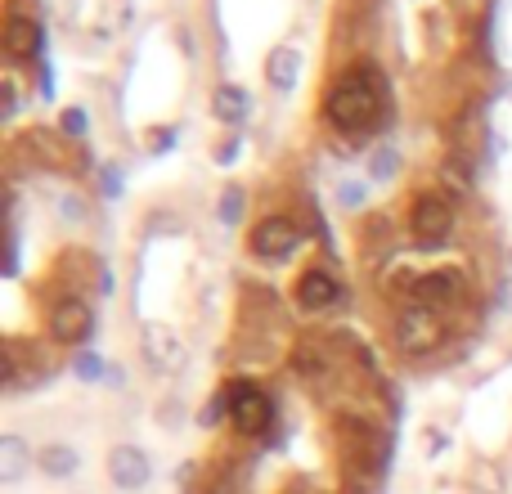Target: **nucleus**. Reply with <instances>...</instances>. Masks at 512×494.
<instances>
[{
  "label": "nucleus",
  "mask_w": 512,
  "mask_h": 494,
  "mask_svg": "<svg viewBox=\"0 0 512 494\" xmlns=\"http://www.w3.org/2000/svg\"><path fill=\"white\" fill-rule=\"evenodd\" d=\"M81 450L72 441H45L41 450H36V472H41L45 481H54V486H63V481H77L81 477Z\"/></svg>",
  "instance_id": "10"
},
{
  "label": "nucleus",
  "mask_w": 512,
  "mask_h": 494,
  "mask_svg": "<svg viewBox=\"0 0 512 494\" xmlns=\"http://www.w3.org/2000/svg\"><path fill=\"white\" fill-rule=\"evenodd\" d=\"M50 337L59 346H86L90 337H95V310H90V301H81V297H63V301H54V310H50Z\"/></svg>",
  "instance_id": "6"
},
{
  "label": "nucleus",
  "mask_w": 512,
  "mask_h": 494,
  "mask_svg": "<svg viewBox=\"0 0 512 494\" xmlns=\"http://www.w3.org/2000/svg\"><path fill=\"white\" fill-rule=\"evenodd\" d=\"M5 54L14 63H27L41 54V27H36L27 14H18V9L5 18Z\"/></svg>",
  "instance_id": "13"
},
{
  "label": "nucleus",
  "mask_w": 512,
  "mask_h": 494,
  "mask_svg": "<svg viewBox=\"0 0 512 494\" xmlns=\"http://www.w3.org/2000/svg\"><path fill=\"white\" fill-rule=\"evenodd\" d=\"M441 342H445V319L436 315L432 306H414V301H409L396 315V351L400 355L423 360V355H432Z\"/></svg>",
  "instance_id": "2"
},
{
  "label": "nucleus",
  "mask_w": 512,
  "mask_h": 494,
  "mask_svg": "<svg viewBox=\"0 0 512 494\" xmlns=\"http://www.w3.org/2000/svg\"><path fill=\"white\" fill-rule=\"evenodd\" d=\"M337 203H342L346 212H360V207L369 203V185H364V180H342V189H337Z\"/></svg>",
  "instance_id": "21"
},
{
  "label": "nucleus",
  "mask_w": 512,
  "mask_h": 494,
  "mask_svg": "<svg viewBox=\"0 0 512 494\" xmlns=\"http://www.w3.org/2000/svg\"><path fill=\"white\" fill-rule=\"evenodd\" d=\"M117 189H122V171H104V194L117 198Z\"/></svg>",
  "instance_id": "26"
},
{
  "label": "nucleus",
  "mask_w": 512,
  "mask_h": 494,
  "mask_svg": "<svg viewBox=\"0 0 512 494\" xmlns=\"http://www.w3.org/2000/svg\"><path fill=\"white\" fill-rule=\"evenodd\" d=\"M463 292V274L459 270H427L414 279V288H409V301L414 306H450L454 297Z\"/></svg>",
  "instance_id": "11"
},
{
  "label": "nucleus",
  "mask_w": 512,
  "mask_h": 494,
  "mask_svg": "<svg viewBox=\"0 0 512 494\" xmlns=\"http://www.w3.org/2000/svg\"><path fill=\"white\" fill-rule=\"evenodd\" d=\"M54 216H59L63 225H86V221H90V207H86V198L68 189V194L54 198Z\"/></svg>",
  "instance_id": "18"
},
{
  "label": "nucleus",
  "mask_w": 512,
  "mask_h": 494,
  "mask_svg": "<svg viewBox=\"0 0 512 494\" xmlns=\"http://www.w3.org/2000/svg\"><path fill=\"white\" fill-rule=\"evenodd\" d=\"M36 468V450L27 445V436L18 432H0V486H23L27 472Z\"/></svg>",
  "instance_id": "12"
},
{
  "label": "nucleus",
  "mask_w": 512,
  "mask_h": 494,
  "mask_svg": "<svg viewBox=\"0 0 512 494\" xmlns=\"http://www.w3.org/2000/svg\"><path fill=\"white\" fill-rule=\"evenodd\" d=\"M203 494H239V477H234V468H221L212 481H207Z\"/></svg>",
  "instance_id": "23"
},
{
  "label": "nucleus",
  "mask_w": 512,
  "mask_h": 494,
  "mask_svg": "<svg viewBox=\"0 0 512 494\" xmlns=\"http://www.w3.org/2000/svg\"><path fill=\"white\" fill-rule=\"evenodd\" d=\"M230 423H234V432L239 436H248V441H256V436H265L274 427V400L265 396L256 382H248V378H234L230 387Z\"/></svg>",
  "instance_id": "3"
},
{
  "label": "nucleus",
  "mask_w": 512,
  "mask_h": 494,
  "mask_svg": "<svg viewBox=\"0 0 512 494\" xmlns=\"http://www.w3.org/2000/svg\"><path fill=\"white\" fill-rule=\"evenodd\" d=\"M77 494H90V490H77Z\"/></svg>",
  "instance_id": "30"
},
{
  "label": "nucleus",
  "mask_w": 512,
  "mask_h": 494,
  "mask_svg": "<svg viewBox=\"0 0 512 494\" xmlns=\"http://www.w3.org/2000/svg\"><path fill=\"white\" fill-rule=\"evenodd\" d=\"M104 472H108V486L122 494H140L153 486V459H149V450H140L135 441H117L113 450L104 454Z\"/></svg>",
  "instance_id": "4"
},
{
  "label": "nucleus",
  "mask_w": 512,
  "mask_h": 494,
  "mask_svg": "<svg viewBox=\"0 0 512 494\" xmlns=\"http://www.w3.org/2000/svg\"><path fill=\"white\" fill-rule=\"evenodd\" d=\"M18 104H23V99H18V81L5 77V122H14L18 117Z\"/></svg>",
  "instance_id": "25"
},
{
  "label": "nucleus",
  "mask_w": 512,
  "mask_h": 494,
  "mask_svg": "<svg viewBox=\"0 0 512 494\" xmlns=\"http://www.w3.org/2000/svg\"><path fill=\"white\" fill-rule=\"evenodd\" d=\"M86 131H90V113L81 104H68V108H59V135L63 140H86Z\"/></svg>",
  "instance_id": "17"
},
{
  "label": "nucleus",
  "mask_w": 512,
  "mask_h": 494,
  "mask_svg": "<svg viewBox=\"0 0 512 494\" xmlns=\"http://www.w3.org/2000/svg\"><path fill=\"white\" fill-rule=\"evenodd\" d=\"M108 387H126V373H122V364H108Z\"/></svg>",
  "instance_id": "27"
},
{
  "label": "nucleus",
  "mask_w": 512,
  "mask_h": 494,
  "mask_svg": "<svg viewBox=\"0 0 512 494\" xmlns=\"http://www.w3.org/2000/svg\"><path fill=\"white\" fill-rule=\"evenodd\" d=\"M140 351H144V364H149L153 373H180L189 360L185 342H180V333L171 324H144L140 328Z\"/></svg>",
  "instance_id": "7"
},
{
  "label": "nucleus",
  "mask_w": 512,
  "mask_h": 494,
  "mask_svg": "<svg viewBox=\"0 0 512 494\" xmlns=\"http://www.w3.org/2000/svg\"><path fill=\"white\" fill-rule=\"evenodd\" d=\"M292 301H297L306 315H324V310L342 306V283H337L333 270L315 265V270H306L297 279V288H292Z\"/></svg>",
  "instance_id": "9"
},
{
  "label": "nucleus",
  "mask_w": 512,
  "mask_h": 494,
  "mask_svg": "<svg viewBox=\"0 0 512 494\" xmlns=\"http://www.w3.org/2000/svg\"><path fill=\"white\" fill-rule=\"evenodd\" d=\"M265 81H270L279 95L297 90V81H301V50L297 45H274V50L265 54Z\"/></svg>",
  "instance_id": "14"
},
{
  "label": "nucleus",
  "mask_w": 512,
  "mask_h": 494,
  "mask_svg": "<svg viewBox=\"0 0 512 494\" xmlns=\"http://www.w3.org/2000/svg\"><path fill=\"white\" fill-rule=\"evenodd\" d=\"M108 364H113V360H104V355H95V351H77V355H72V373H77V382H104L108 378Z\"/></svg>",
  "instance_id": "16"
},
{
  "label": "nucleus",
  "mask_w": 512,
  "mask_h": 494,
  "mask_svg": "<svg viewBox=\"0 0 512 494\" xmlns=\"http://www.w3.org/2000/svg\"><path fill=\"white\" fill-rule=\"evenodd\" d=\"M212 113H216V122H225V126H243L252 113L248 90H243L239 81H221V86L212 90Z\"/></svg>",
  "instance_id": "15"
},
{
  "label": "nucleus",
  "mask_w": 512,
  "mask_h": 494,
  "mask_svg": "<svg viewBox=\"0 0 512 494\" xmlns=\"http://www.w3.org/2000/svg\"><path fill=\"white\" fill-rule=\"evenodd\" d=\"M504 490H508V481L495 463H477L472 468V494H504Z\"/></svg>",
  "instance_id": "19"
},
{
  "label": "nucleus",
  "mask_w": 512,
  "mask_h": 494,
  "mask_svg": "<svg viewBox=\"0 0 512 494\" xmlns=\"http://www.w3.org/2000/svg\"><path fill=\"white\" fill-rule=\"evenodd\" d=\"M445 450V436L441 432H427V454H441Z\"/></svg>",
  "instance_id": "28"
},
{
  "label": "nucleus",
  "mask_w": 512,
  "mask_h": 494,
  "mask_svg": "<svg viewBox=\"0 0 512 494\" xmlns=\"http://www.w3.org/2000/svg\"><path fill=\"white\" fill-rule=\"evenodd\" d=\"M239 207H243V189H225V207H221V221H239Z\"/></svg>",
  "instance_id": "24"
},
{
  "label": "nucleus",
  "mask_w": 512,
  "mask_h": 494,
  "mask_svg": "<svg viewBox=\"0 0 512 494\" xmlns=\"http://www.w3.org/2000/svg\"><path fill=\"white\" fill-rule=\"evenodd\" d=\"M387 90H382V72L373 68H351L333 81V90L324 95V117L337 131H364L382 117Z\"/></svg>",
  "instance_id": "1"
},
{
  "label": "nucleus",
  "mask_w": 512,
  "mask_h": 494,
  "mask_svg": "<svg viewBox=\"0 0 512 494\" xmlns=\"http://www.w3.org/2000/svg\"><path fill=\"white\" fill-rule=\"evenodd\" d=\"M234 153H239V140H230V144H225V149H221V158H216V162H234Z\"/></svg>",
  "instance_id": "29"
},
{
  "label": "nucleus",
  "mask_w": 512,
  "mask_h": 494,
  "mask_svg": "<svg viewBox=\"0 0 512 494\" xmlns=\"http://www.w3.org/2000/svg\"><path fill=\"white\" fill-rule=\"evenodd\" d=\"M301 243V230L288 221V216H265V221L252 225L248 234V252L261 256V261H283V256H292Z\"/></svg>",
  "instance_id": "8"
},
{
  "label": "nucleus",
  "mask_w": 512,
  "mask_h": 494,
  "mask_svg": "<svg viewBox=\"0 0 512 494\" xmlns=\"http://www.w3.org/2000/svg\"><path fill=\"white\" fill-rule=\"evenodd\" d=\"M230 391H212V400H207V405H203V414H198V423H203V427H221V423H230Z\"/></svg>",
  "instance_id": "20"
},
{
  "label": "nucleus",
  "mask_w": 512,
  "mask_h": 494,
  "mask_svg": "<svg viewBox=\"0 0 512 494\" xmlns=\"http://www.w3.org/2000/svg\"><path fill=\"white\" fill-rule=\"evenodd\" d=\"M409 230H414V239H418V243L441 247V243L454 234V203H450L445 194H436V189L418 194L414 212H409Z\"/></svg>",
  "instance_id": "5"
},
{
  "label": "nucleus",
  "mask_w": 512,
  "mask_h": 494,
  "mask_svg": "<svg viewBox=\"0 0 512 494\" xmlns=\"http://www.w3.org/2000/svg\"><path fill=\"white\" fill-rule=\"evenodd\" d=\"M396 171H400V153L396 149H378V153H373V162H369V176L373 180H396Z\"/></svg>",
  "instance_id": "22"
}]
</instances>
